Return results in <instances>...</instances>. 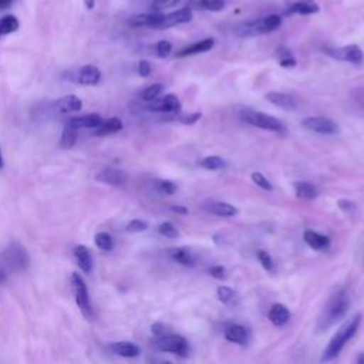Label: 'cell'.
I'll return each instance as SVG.
<instances>
[{
    "instance_id": "obj_6",
    "label": "cell",
    "mask_w": 364,
    "mask_h": 364,
    "mask_svg": "<svg viewBox=\"0 0 364 364\" xmlns=\"http://www.w3.org/2000/svg\"><path fill=\"white\" fill-rule=\"evenodd\" d=\"M326 53L331 58H336L338 61H347V63H353V64H360L364 61V51L357 44L326 48Z\"/></svg>"
},
{
    "instance_id": "obj_4",
    "label": "cell",
    "mask_w": 364,
    "mask_h": 364,
    "mask_svg": "<svg viewBox=\"0 0 364 364\" xmlns=\"http://www.w3.org/2000/svg\"><path fill=\"white\" fill-rule=\"evenodd\" d=\"M154 347L159 351L172 353L181 357H185L189 353L188 340L181 334H172V333H165L162 336L155 337Z\"/></svg>"
},
{
    "instance_id": "obj_44",
    "label": "cell",
    "mask_w": 364,
    "mask_h": 364,
    "mask_svg": "<svg viewBox=\"0 0 364 364\" xmlns=\"http://www.w3.org/2000/svg\"><path fill=\"white\" fill-rule=\"evenodd\" d=\"M181 0H151V9L154 11H161L164 9H168V7H173L179 3Z\"/></svg>"
},
{
    "instance_id": "obj_25",
    "label": "cell",
    "mask_w": 364,
    "mask_h": 364,
    "mask_svg": "<svg viewBox=\"0 0 364 364\" xmlns=\"http://www.w3.org/2000/svg\"><path fill=\"white\" fill-rule=\"evenodd\" d=\"M122 121L117 117L108 118V119H102L101 125H98L97 128H94V135L97 136H105L108 134H114L122 129Z\"/></svg>"
},
{
    "instance_id": "obj_53",
    "label": "cell",
    "mask_w": 364,
    "mask_h": 364,
    "mask_svg": "<svg viewBox=\"0 0 364 364\" xmlns=\"http://www.w3.org/2000/svg\"><path fill=\"white\" fill-rule=\"evenodd\" d=\"M6 280V273L3 270H0V283H3Z\"/></svg>"
},
{
    "instance_id": "obj_10",
    "label": "cell",
    "mask_w": 364,
    "mask_h": 364,
    "mask_svg": "<svg viewBox=\"0 0 364 364\" xmlns=\"http://www.w3.org/2000/svg\"><path fill=\"white\" fill-rule=\"evenodd\" d=\"M193 17V13H192V9L191 7H182L179 10H175V11H171L168 14H162V18H161V23H159V30H164V28H169V27H173V26H178V24H183V23H188L191 21Z\"/></svg>"
},
{
    "instance_id": "obj_52",
    "label": "cell",
    "mask_w": 364,
    "mask_h": 364,
    "mask_svg": "<svg viewBox=\"0 0 364 364\" xmlns=\"http://www.w3.org/2000/svg\"><path fill=\"white\" fill-rule=\"evenodd\" d=\"M94 3H95L94 0H84V4H85L87 9H92V7H94Z\"/></svg>"
},
{
    "instance_id": "obj_50",
    "label": "cell",
    "mask_w": 364,
    "mask_h": 364,
    "mask_svg": "<svg viewBox=\"0 0 364 364\" xmlns=\"http://www.w3.org/2000/svg\"><path fill=\"white\" fill-rule=\"evenodd\" d=\"M171 210L176 212V213H181V215H186L188 213V209L185 206H182V205H172Z\"/></svg>"
},
{
    "instance_id": "obj_51",
    "label": "cell",
    "mask_w": 364,
    "mask_h": 364,
    "mask_svg": "<svg viewBox=\"0 0 364 364\" xmlns=\"http://www.w3.org/2000/svg\"><path fill=\"white\" fill-rule=\"evenodd\" d=\"M13 1H14V0H0V10L7 9Z\"/></svg>"
},
{
    "instance_id": "obj_31",
    "label": "cell",
    "mask_w": 364,
    "mask_h": 364,
    "mask_svg": "<svg viewBox=\"0 0 364 364\" xmlns=\"http://www.w3.org/2000/svg\"><path fill=\"white\" fill-rule=\"evenodd\" d=\"M18 20L13 14H6L0 17V38L4 36H9L11 33H16L18 30Z\"/></svg>"
},
{
    "instance_id": "obj_26",
    "label": "cell",
    "mask_w": 364,
    "mask_h": 364,
    "mask_svg": "<svg viewBox=\"0 0 364 364\" xmlns=\"http://www.w3.org/2000/svg\"><path fill=\"white\" fill-rule=\"evenodd\" d=\"M78 127H75L74 124H71L70 121L65 124V127L63 128L61 132V138H60V146L63 149H70L75 145L77 138H78Z\"/></svg>"
},
{
    "instance_id": "obj_54",
    "label": "cell",
    "mask_w": 364,
    "mask_h": 364,
    "mask_svg": "<svg viewBox=\"0 0 364 364\" xmlns=\"http://www.w3.org/2000/svg\"><path fill=\"white\" fill-rule=\"evenodd\" d=\"M357 361H358V364H364V354H361V355L357 358Z\"/></svg>"
},
{
    "instance_id": "obj_36",
    "label": "cell",
    "mask_w": 364,
    "mask_h": 364,
    "mask_svg": "<svg viewBox=\"0 0 364 364\" xmlns=\"http://www.w3.org/2000/svg\"><path fill=\"white\" fill-rule=\"evenodd\" d=\"M257 260L260 262L262 267L270 273H273L276 270V264L273 257L266 252V250H257Z\"/></svg>"
},
{
    "instance_id": "obj_11",
    "label": "cell",
    "mask_w": 364,
    "mask_h": 364,
    "mask_svg": "<svg viewBox=\"0 0 364 364\" xmlns=\"http://www.w3.org/2000/svg\"><path fill=\"white\" fill-rule=\"evenodd\" d=\"M71 80L82 85H95L101 80V71L91 64L82 65L71 74Z\"/></svg>"
},
{
    "instance_id": "obj_14",
    "label": "cell",
    "mask_w": 364,
    "mask_h": 364,
    "mask_svg": "<svg viewBox=\"0 0 364 364\" xmlns=\"http://www.w3.org/2000/svg\"><path fill=\"white\" fill-rule=\"evenodd\" d=\"M82 108V101L77 95H65L53 104V109L60 114L78 112Z\"/></svg>"
},
{
    "instance_id": "obj_20",
    "label": "cell",
    "mask_w": 364,
    "mask_h": 364,
    "mask_svg": "<svg viewBox=\"0 0 364 364\" xmlns=\"http://www.w3.org/2000/svg\"><path fill=\"white\" fill-rule=\"evenodd\" d=\"M203 206L208 212L218 215V216H223V218L236 216L239 212L233 205H230L228 202H220V200H210V202L205 203Z\"/></svg>"
},
{
    "instance_id": "obj_16",
    "label": "cell",
    "mask_w": 364,
    "mask_h": 364,
    "mask_svg": "<svg viewBox=\"0 0 364 364\" xmlns=\"http://www.w3.org/2000/svg\"><path fill=\"white\" fill-rule=\"evenodd\" d=\"M225 338L230 343L245 346L250 340L249 330L242 324H230L225 330Z\"/></svg>"
},
{
    "instance_id": "obj_38",
    "label": "cell",
    "mask_w": 364,
    "mask_h": 364,
    "mask_svg": "<svg viewBox=\"0 0 364 364\" xmlns=\"http://www.w3.org/2000/svg\"><path fill=\"white\" fill-rule=\"evenodd\" d=\"M158 233L164 237H169V239H175L179 236V232L176 229V226L171 222H162L159 226H158Z\"/></svg>"
},
{
    "instance_id": "obj_21",
    "label": "cell",
    "mask_w": 364,
    "mask_h": 364,
    "mask_svg": "<svg viewBox=\"0 0 364 364\" xmlns=\"http://www.w3.org/2000/svg\"><path fill=\"white\" fill-rule=\"evenodd\" d=\"M73 252H74V257H75L77 264L80 266V269L84 273H91L92 267H94V263H92V256H91L88 247L84 246V245H77Z\"/></svg>"
},
{
    "instance_id": "obj_27",
    "label": "cell",
    "mask_w": 364,
    "mask_h": 364,
    "mask_svg": "<svg viewBox=\"0 0 364 364\" xmlns=\"http://www.w3.org/2000/svg\"><path fill=\"white\" fill-rule=\"evenodd\" d=\"M111 350L119 355V357H125V358H134V357H138L139 353H141V348L134 344V343H129V341H118V343H114L111 346Z\"/></svg>"
},
{
    "instance_id": "obj_41",
    "label": "cell",
    "mask_w": 364,
    "mask_h": 364,
    "mask_svg": "<svg viewBox=\"0 0 364 364\" xmlns=\"http://www.w3.org/2000/svg\"><path fill=\"white\" fill-rule=\"evenodd\" d=\"M146 229H148V223L144 220H139V219H132L125 226V230L129 233H138V232H144Z\"/></svg>"
},
{
    "instance_id": "obj_2",
    "label": "cell",
    "mask_w": 364,
    "mask_h": 364,
    "mask_svg": "<svg viewBox=\"0 0 364 364\" xmlns=\"http://www.w3.org/2000/svg\"><path fill=\"white\" fill-rule=\"evenodd\" d=\"M361 318L363 314H354L350 320H347L330 338L327 347L324 348L323 354H321V361H331L333 358H336L341 350L344 348V346L357 334L360 324H361Z\"/></svg>"
},
{
    "instance_id": "obj_33",
    "label": "cell",
    "mask_w": 364,
    "mask_h": 364,
    "mask_svg": "<svg viewBox=\"0 0 364 364\" xmlns=\"http://www.w3.org/2000/svg\"><path fill=\"white\" fill-rule=\"evenodd\" d=\"M276 55H277V60H279V65L283 67V68H293L297 64L296 58L293 57V54L286 47H279L276 50Z\"/></svg>"
},
{
    "instance_id": "obj_24",
    "label": "cell",
    "mask_w": 364,
    "mask_h": 364,
    "mask_svg": "<svg viewBox=\"0 0 364 364\" xmlns=\"http://www.w3.org/2000/svg\"><path fill=\"white\" fill-rule=\"evenodd\" d=\"M293 189H294V193L297 195V198L304 199V200H313L318 195L317 188L311 182H307V181L293 182Z\"/></svg>"
},
{
    "instance_id": "obj_30",
    "label": "cell",
    "mask_w": 364,
    "mask_h": 364,
    "mask_svg": "<svg viewBox=\"0 0 364 364\" xmlns=\"http://www.w3.org/2000/svg\"><path fill=\"white\" fill-rule=\"evenodd\" d=\"M71 124H74L78 128H97L101 125L102 118L98 114H88V115H81V117H74L70 119Z\"/></svg>"
},
{
    "instance_id": "obj_3",
    "label": "cell",
    "mask_w": 364,
    "mask_h": 364,
    "mask_svg": "<svg viewBox=\"0 0 364 364\" xmlns=\"http://www.w3.org/2000/svg\"><path fill=\"white\" fill-rule=\"evenodd\" d=\"M240 117L245 122H247L252 127L266 129V131H272V132H276V134H284L286 132V127L280 119H277L272 115H267L264 112L246 109V111L242 112Z\"/></svg>"
},
{
    "instance_id": "obj_34",
    "label": "cell",
    "mask_w": 364,
    "mask_h": 364,
    "mask_svg": "<svg viewBox=\"0 0 364 364\" xmlns=\"http://www.w3.org/2000/svg\"><path fill=\"white\" fill-rule=\"evenodd\" d=\"M94 242H95L97 247L101 249V250H104V252H109V250H112V247H114L112 236H111L108 232H98V233L94 236Z\"/></svg>"
},
{
    "instance_id": "obj_28",
    "label": "cell",
    "mask_w": 364,
    "mask_h": 364,
    "mask_svg": "<svg viewBox=\"0 0 364 364\" xmlns=\"http://www.w3.org/2000/svg\"><path fill=\"white\" fill-rule=\"evenodd\" d=\"M169 255H171V257L175 260V262H178L179 264H182V266H193L195 264V256L192 255V252H191V249H188V247H172V249H169Z\"/></svg>"
},
{
    "instance_id": "obj_45",
    "label": "cell",
    "mask_w": 364,
    "mask_h": 364,
    "mask_svg": "<svg viewBox=\"0 0 364 364\" xmlns=\"http://www.w3.org/2000/svg\"><path fill=\"white\" fill-rule=\"evenodd\" d=\"M337 206L344 212V213H353L357 209L355 202L350 200V199H338L337 200Z\"/></svg>"
},
{
    "instance_id": "obj_19",
    "label": "cell",
    "mask_w": 364,
    "mask_h": 364,
    "mask_svg": "<svg viewBox=\"0 0 364 364\" xmlns=\"http://www.w3.org/2000/svg\"><path fill=\"white\" fill-rule=\"evenodd\" d=\"M320 11V6L314 0H297L289 6L286 13L289 14H301V16H309V14H316Z\"/></svg>"
},
{
    "instance_id": "obj_5",
    "label": "cell",
    "mask_w": 364,
    "mask_h": 364,
    "mask_svg": "<svg viewBox=\"0 0 364 364\" xmlns=\"http://www.w3.org/2000/svg\"><path fill=\"white\" fill-rule=\"evenodd\" d=\"M71 287H73L75 303H77L78 309L81 310V313L87 318H92L94 313H92V306H91V301H90L88 289H87V284H85L84 279L78 273L71 274Z\"/></svg>"
},
{
    "instance_id": "obj_47",
    "label": "cell",
    "mask_w": 364,
    "mask_h": 364,
    "mask_svg": "<svg viewBox=\"0 0 364 364\" xmlns=\"http://www.w3.org/2000/svg\"><path fill=\"white\" fill-rule=\"evenodd\" d=\"M202 117L200 112H191V114H186L183 117L179 118V121L183 124V125H193L196 121H199Z\"/></svg>"
},
{
    "instance_id": "obj_32",
    "label": "cell",
    "mask_w": 364,
    "mask_h": 364,
    "mask_svg": "<svg viewBox=\"0 0 364 364\" xmlns=\"http://www.w3.org/2000/svg\"><path fill=\"white\" fill-rule=\"evenodd\" d=\"M199 166L203 168V169H208V171H216V169H222L226 166V162L222 156H218V155H209V156H205L199 161Z\"/></svg>"
},
{
    "instance_id": "obj_37",
    "label": "cell",
    "mask_w": 364,
    "mask_h": 364,
    "mask_svg": "<svg viewBox=\"0 0 364 364\" xmlns=\"http://www.w3.org/2000/svg\"><path fill=\"white\" fill-rule=\"evenodd\" d=\"M164 90V87H162V84H152V85H149V87H146L142 92H141V98L144 100V101H146V102H149V101H152V100H155V98H158V95L161 94V91Z\"/></svg>"
},
{
    "instance_id": "obj_40",
    "label": "cell",
    "mask_w": 364,
    "mask_h": 364,
    "mask_svg": "<svg viewBox=\"0 0 364 364\" xmlns=\"http://www.w3.org/2000/svg\"><path fill=\"white\" fill-rule=\"evenodd\" d=\"M155 186L161 193H165V195H172V193L176 192V185L172 181H168V179L155 181Z\"/></svg>"
},
{
    "instance_id": "obj_13",
    "label": "cell",
    "mask_w": 364,
    "mask_h": 364,
    "mask_svg": "<svg viewBox=\"0 0 364 364\" xmlns=\"http://www.w3.org/2000/svg\"><path fill=\"white\" fill-rule=\"evenodd\" d=\"M162 18V13L152 11V13H142L135 14L129 18V26L132 27H148V28H158Z\"/></svg>"
},
{
    "instance_id": "obj_17",
    "label": "cell",
    "mask_w": 364,
    "mask_h": 364,
    "mask_svg": "<svg viewBox=\"0 0 364 364\" xmlns=\"http://www.w3.org/2000/svg\"><path fill=\"white\" fill-rule=\"evenodd\" d=\"M235 34L237 37H255V36H262L266 34L264 28H263V23L262 18L257 20H250V21H245L242 24H239L235 28Z\"/></svg>"
},
{
    "instance_id": "obj_9",
    "label": "cell",
    "mask_w": 364,
    "mask_h": 364,
    "mask_svg": "<svg viewBox=\"0 0 364 364\" xmlns=\"http://www.w3.org/2000/svg\"><path fill=\"white\" fill-rule=\"evenodd\" d=\"M148 109L154 112H165V114H179L181 102L176 95L168 94L161 100H152L148 102Z\"/></svg>"
},
{
    "instance_id": "obj_35",
    "label": "cell",
    "mask_w": 364,
    "mask_h": 364,
    "mask_svg": "<svg viewBox=\"0 0 364 364\" xmlns=\"http://www.w3.org/2000/svg\"><path fill=\"white\" fill-rule=\"evenodd\" d=\"M262 23H263V28H264L266 34L267 33H273L277 28H280V26H282V16H279V14H269V16L262 18Z\"/></svg>"
},
{
    "instance_id": "obj_23",
    "label": "cell",
    "mask_w": 364,
    "mask_h": 364,
    "mask_svg": "<svg viewBox=\"0 0 364 364\" xmlns=\"http://www.w3.org/2000/svg\"><path fill=\"white\" fill-rule=\"evenodd\" d=\"M269 320L277 327L284 326L290 320V311L284 304L274 303L269 310Z\"/></svg>"
},
{
    "instance_id": "obj_12",
    "label": "cell",
    "mask_w": 364,
    "mask_h": 364,
    "mask_svg": "<svg viewBox=\"0 0 364 364\" xmlns=\"http://www.w3.org/2000/svg\"><path fill=\"white\" fill-rule=\"evenodd\" d=\"M95 179L101 183H105V185H111V186H115V188H122L127 185V181H128V176L124 171L121 169H117V168H105V169H101L97 175H95Z\"/></svg>"
},
{
    "instance_id": "obj_42",
    "label": "cell",
    "mask_w": 364,
    "mask_h": 364,
    "mask_svg": "<svg viewBox=\"0 0 364 364\" xmlns=\"http://www.w3.org/2000/svg\"><path fill=\"white\" fill-rule=\"evenodd\" d=\"M216 296H218L219 301L229 303L235 297V291L230 287H228V286H219L216 289Z\"/></svg>"
},
{
    "instance_id": "obj_22",
    "label": "cell",
    "mask_w": 364,
    "mask_h": 364,
    "mask_svg": "<svg viewBox=\"0 0 364 364\" xmlns=\"http://www.w3.org/2000/svg\"><path fill=\"white\" fill-rule=\"evenodd\" d=\"M215 46V40L213 38H203L199 40L185 48H182L181 51H178V57H188V55H195V54H200V53H206L209 50H212Z\"/></svg>"
},
{
    "instance_id": "obj_48",
    "label": "cell",
    "mask_w": 364,
    "mask_h": 364,
    "mask_svg": "<svg viewBox=\"0 0 364 364\" xmlns=\"http://www.w3.org/2000/svg\"><path fill=\"white\" fill-rule=\"evenodd\" d=\"M151 71H152L151 64H149L146 60H141V61L138 63V74H139L141 77H148V75L151 74Z\"/></svg>"
},
{
    "instance_id": "obj_43",
    "label": "cell",
    "mask_w": 364,
    "mask_h": 364,
    "mask_svg": "<svg viewBox=\"0 0 364 364\" xmlns=\"http://www.w3.org/2000/svg\"><path fill=\"white\" fill-rule=\"evenodd\" d=\"M155 51H156V55H158V57L165 58V57H168V55L171 54V51H172V44H171L169 41H166V40H161V41L156 43Z\"/></svg>"
},
{
    "instance_id": "obj_49",
    "label": "cell",
    "mask_w": 364,
    "mask_h": 364,
    "mask_svg": "<svg viewBox=\"0 0 364 364\" xmlns=\"http://www.w3.org/2000/svg\"><path fill=\"white\" fill-rule=\"evenodd\" d=\"M165 328H166V327H165L162 323H155V324H152L151 331H152V334H154L155 337H158V336H162V334L166 333Z\"/></svg>"
},
{
    "instance_id": "obj_39",
    "label": "cell",
    "mask_w": 364,
    "mask_h": 364,
    "mask_svg": "<svg viewBox=\"0 0 364 364\" xmlns=\"http://www.w3.org/2000/svg\"><path fill=\"white\" fill-rule=\"evenodd\" d=\"M250 178H252L253 183L257 185L259 188H262L263 191H267V192H272V191H273V186H272L270 181H269L263 173H260V172H253V173L250 175Z\"/></svg>"
},
{
    "instance_id": "obj_8",
    "label": "cell",
    "mask_w": 364,
    "mask_h": 364,
    "mask_svg": "<svg viewBox=\"0 0 364 364\" xmlns=\"http://www.w3.org/2000/svg\"><path fill=\"white\" fill-rule=\"evenodd\" d=\"M3 257L6 260V263L16 270H24L28 264V256L24 250V247H21L18 243H13L9 246V249L4 250Z\"/></svg>"
},
{
    "instance_id": "obj_1",
    "label": "cell",
    "mask_w": 364,
    "mask_h": 364,
    "mask_svg": "<svg viewBox=\"0 0 364 364\" xmlns=\"http://www.w3.org/2000/svg\"><path fill=\"white\" fill-rule=\"evenodd\" d=\"M350 297L346 289H338L336 293L330 296L327 303L324 304L318 318H317V330L323 331L334 326L337 321L344 318L348 311Z\"/></svg>"
},
{
    "instance_id": "obj_55",
    "label": "cell",
    "mask_w": 364,
    "mask_h": 364,
    "mask_svg": "<svg viewBox=\"0 0 364 364\" xmlns=\"http://www.w3.org/2000/svg\"><path fill=\"white\" fill-rule=\"evenodd\" d=\"M3 168V156H1V151H0V169Z\"/></svg>"
},
{
    "instance_id": "obj_29",
    "label": "cell",
    "mask_w": 364,
    "mask_h": 364,
    "mask_svg": "<svg viewBox=\"0 0 364 364\" xmlns=\"http://www.w3.org/2000/svg\"><path fill=\"white\" fill-rule=\"evenodd\" d=\"M192 10H208V11H222L226 7V0H191L189 6Z\"/></svg>"
},
{
    "instance_id": "obj_15",
    "label": "cell",
    "mask_w": 364,
    "mask_h": 364,
    "mask_svg": "<svg viewBox=\"0 0 364 364\" xmlns=\"http://www.w3.org/2000/svg\"><path fill=\"white\" fill-rule=\"evenodd\" d=\"M266 100L269 102H272L273 105L286 109V111H293L297 107V101L293 95L290 94H284V92H279V91H272L266 94Z\"/></svg>"
},
{
    "instance_id": "obj_46",
    "label": "cell",
    "mask_w": 364,
    "mask_h": 364,
    "mask_svg": "<svg viewBox=\"0 0 364 364\" xmlns=\"http://www.w3.org/2000/svg\"><path fill=\"white\" fill-rule=\"evenodd\" d=\"M209 274L218 280H223L226 277V269L222 264H215L212 267H209Z\"/></svg>"
},
{
    "instance_id": "obj_18",
    "label": "cell",
    "mask_w": 364,
    "mask_h": 364,
    "mask_svg": "<svg viewBox=\"0 0 364 364\" xmlns=\"http://www.w3.org/2000/svg\"><path fill=\"white\" fill-rule=\"evenodd\" d=\"M303 239L304 242L314 250H318V252H323V250H327L330 247V237L326 236V235H321L318 232H314V230H306L304 235H303Z\"/></svg>"
},
{
    "instance_id": "obj_7",
    "label": "cell",
    "mask_w": 364,
    "mask_h": 364,
    "mask_svg": "<svg viewBox=\"0 0 364 364\" xmlns=\"http://www.w3.org/2000/svg\"><path fill=\"white\" fill-rule=\"evenodd\" d=\"M301 125L313 132L324 134V135H333L338 132L337 124L326 117H307L301 121Z\"/></svg>"
}]
</instances>
